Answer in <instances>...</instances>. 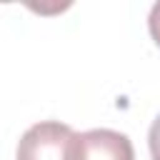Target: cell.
<instances>
[{
  "instance_id": "1",
  "label": "cell",
  "mask_w": 160,
  "mask_h": 160,
  "mask_svg": "<svg viewBox=\"0 0 160 160\" xmlns=\"http://www.w3.org/2000/svg\"><path fill=\"white\" fill-rule=\"evenodd\" d=\"M72 128L60 120H42L30 125L15 150V160H70Z\"/></svg>"
},
{
  "instance_id": "2",
  "label": "cell",
  "mask_w": 160,
  "mask_h": 160,
  "mask_svg": "<svg viewBox=\"0 0 160 160\" xmlns=\"http://www.w3.org/2000/svg\"><path fill=\"white\" fill-rule=\"evenodd\" d=\"M70 160H135V150L125 132L95 128L72 135Z\"/></svg>"
},
{
  "instance_id": "3",
  "label": "cell",
  "mask_w": 160,
  "mask_h": 160,
  "mask_svg": "<svg viewBox=\"0 0 160 160\" xmlns=\"http://www.w3.org/2000/svg\"><path fill=\"white\" fill-rule=\"evenodd\" d=\"M148 148H150V158L160 160V115L152 120V125L148 130Z\"/></svg>"
},
{
  "instance_id": "4",
  "label": "cell",
  "mask_w": 160,
  "mask_h": 160,
  "mask_svg": "<svg viewBox=\"0 0 160 160\" xmlns=\"http://www.w3.org/2000/svg\"><path fill=\"white\" fill-rule=\"evenodd\" d=\"M148 30H150V38L155 40V45L160 48V2H155L150 8V18H148Z\"/></svg>"
}]
</instances>
